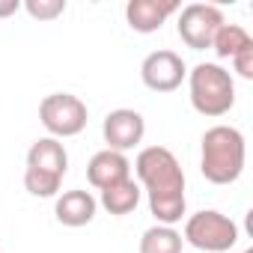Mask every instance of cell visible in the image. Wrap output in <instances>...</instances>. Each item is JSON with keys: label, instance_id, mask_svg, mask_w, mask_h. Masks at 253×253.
<instances>
[{"label": "cell", "instance_id": "cell-1", "mask_svg": "<svg viewBox=\"0 0 253 253\" xmlns=\"http://www.w3.org/2000/svg\"><path fill=\"white\" fill-rule=\"evenodd\" d=\"M134 173L149 197V211L161 226H173L185 217V173L179 158L167 146H146L134 158Z\"/></svg>", "mask_w": 253, "mask_h": 253}, {"label": "cell", "instance_id": "cell-2", "mask_svg": "<svg viewBox=\"0 0 253 253\" xmlns=\"http://www.w3.org/2000/svg\"><path fill=\"white\" fill-rule=\"evenodd\" d=\"M244 134L232 125H211L200 140V170L211 185H232L244 173Z\"/></svg>", "mask_w": 253, "mask_h": 253}, {"label": "cell", "instance_id": "cell-3", "mask_svg": "<svg viewBox=\"0 0 253 253\" xmlns=\"http://www.w3.org/2000/svg\"><path fill=\"white\" fill-rule=\"evenodd\" d=\"M188 92H191L194 110L209 116V119L226 116L232 110V104H235V81L217 63L194 66L188 72Z\"/></svg>", "mask_w": 253, "mask_h": 253}, {"label": "cell", "instance_id": "cell-4", "mask_svg": "<svg viewBox=\"0 0 253 253\" xmlns=\"http://www.w3.org/2000/svg\"><path fill=\"white\" fill-rule=\"evenodd\" d=\"M69 170V152L57 137H39L27 152L24 188L33 197H57Z\"/></svg>", "mask_w": 253, "mask_h": 253}, {"label": "cell", "instance_id": "cell-5", "mask_svg": "<svg viewBox=\"0 0 253 253\" xmlns=\"http://www.w3.org/2000/svg\"><path fill=\"white\" fill-rule=\"evenodd\" d=\"M182 238L197 250L226 253L238 241V226H235L232 217H226L214 209H203V211H197L185 220V235Z\"/></svg>", "mask_w": 253, "mask_h": 253}, {"label": "cell", "instance_id": "cell-6", "mask_svg": "<svg viewBox=\"0 0 253 253\" xmlns=\"http://www.w3.org/2000/svg\"><path fill=\"white\" fill-rule=\"evenodd\" d=\"M39 119L48 128V134L60 140V137H75V134H81L86 128L89 110L72 92H51L39 104Z\"/></svg>", "mask_w": 253, "mask_h": 253}, {"label": "cell", "instance_id": "cell-7", "mask_svg": "<svg viewBox=\"0 0 253 253\" xmlns=\"http://www.w3.org/2000/svg\"><path fill=\"white\" fill-rule=\"evenodd\" d=\"M223 12L211 3H188L182 12H179V21H176V30H179V39L191 48V51H206L211 48L217 30L223 27Z\"/></svg>", "mask_w": 253, "mask_h": 253}, {"label": "cell", "instance_id": "cell-8", "mask_svg": "<svg viewBox=\"0 0 253 253\" xmlns=\"http://www.w3.org/2000/svg\"><path fill=\"white\" fill-rule=\"evenodd\" d=\"M101 134H104V143L107 149L113 152H128L134 146H140L143 134H146V122L137 110L131 107H119V110H110L101 122Z\"/></svg>", "mask_w": 253, "mask_h": 253}, {"label": "cell", "instance_id": "cell-9", "mask_svg": "<svg viewBox=\"0 0 253 253\" xmlns=\"http://www.w3.org/2000/svg\"><path fill=\"white\" fill-rule=\"evenodd\" d=\"M140 78L152 92H173L182 86V81L188 78V66L176 51H152L143 66H140Z\"/></svg>", "mask_w": 253, "mask_h": 253}, {"label": "cell", "instance_id": "cell-10", "mask_svg": "<svg viewBox=\"0 0 253 253\" xmlns=\"http://www.w3.org/2000/svg\"><path fill=\"white\" fill-rule=\"evenodd\" d=\"M179 12L176 0H128L125 3V21L134 33H155L164 27V21Z\"/></svg>", "mask_w": 253, "mask_h": 253}, {"label": "cell", "instance_id": "cell-11", "mask_svg": "<svg viewBox=\"0 0 253 253\" xmlns=\"http://www.w3.org/2000/svg\"><path fill=\"white\" fill-rule=\"evenodd\" d=\"M86 179L92 188L104 191L116 182H125V179H131V161L125 158L122 152H113V149H101L89 158L86 164Z\"/></svg>", "mask_w": 253, "mask_h": 253}, {"label": "cell", "instance_id": "cell-12", "mask_svg": "<svg viewBox=\"0 0 253 253\" xmlns=\"http://www.w3.org/2000/svg\"><path fill=\"white\" fill-rule=\"evenodd\" d=\"M95 209H98V200L89 191L75 188V191H66L63 197H57L54 214L63 226H86L95 217Z\"/></svg>", "mask_w": 253, "mask_h": 253}, {"label": "cell", "instance_id": "cell-13", "mask_svg": "<svg viewBox=\"0 0 253 253\" xmlns=\"http://www.w3.org/2000/svg\"><path fill=\"white\" fill-rule=\"evenodd\" d=\"M140 197H143V188H140L134 179H125V182H116V185L104 188L98 203L104 206V211L122 217V214H131V211L140 206Z\"/></svg>", "mask_w": 253, "mask_h": 253}, {"label": "cell", "instance_id": "cell-14", "mask_svg": "<svg viewBox=\"0 0 253 253\" xmlns=\"http://www.w3.org/2000/svg\"><path fill=\"white\" fill-rule=\"evenodd\" d=\"M140 253H182V232L155 223L140 235Z\"/></svg>", "mask_w": 253, "mask_h": 253}, {"label": "cell", "instance_id": "cell-15", "mask_svg": "<svg viewBox=\"0 0 253 253\" xmlns=\"http://www.w3.org/2000/svg\"><path fill=\"white\" fill-rule=\"evenodd\" d=\"M253 45V39H250V33L244 30V27H238V24H223L220 30H217V36H214V42H211V48H214V54L220 57V60H232L238 51H244V48H250Z\"/></svg>", "mask_w": 253, "mask_h": 253}, {"label": "cell", "instance_id": "cell-16", "mask_svg": "<svg viewBox=\"0 0 253 253\" xmlns=\"http://www.w3.org/2000/svg\"><path fill=\"white\" fill-rule=\"evenodd\" d=\"M21 6L36 21H54V18H60L66 12V0H27Z\"/></svg>", "mask_w": 253, "mask_h": 253}, {"label": "cell", "instance_id": "cell-17", "mask_svg": "<svg viewBox=\"0 0 253 253\" xmlns=\"http://www.w3.org/2000/svg\"><path fill=\"white\" fill-rule=\"evenodd\" d=\"M232 66H235V72H238L244 81H253V45L244 48V51H238V54L232 57Z\"/></svg>", "mask_w": 253, "mask_h": 253}, {"label": "cell", "instance_id": "cell-18", "mask_svg": "<svg viewBox=\"0 0 253 253\" xmlns=\"http://www.w3.org/2000/svg\"><path fill=\"white\" fill-rule=\"evenodd\" d=\"M21 9V0H0V18H9Z\"/></svg>", "mask_w": 253, "mask_h": 253}, {"label": "cell", "instance_id": "cell-19", "mask_svg": "<svg viewBox=\"0 0 253 253\" xmlns=\"http://www.w3.org/2000/svg\"><path fill=\"white\" fill-rule=\"evenodd\" d=\"M244 253H253V247H247V250H244Z\"/></svg>", "mask_w": 253, "mask_h": 253}]
</instances>
